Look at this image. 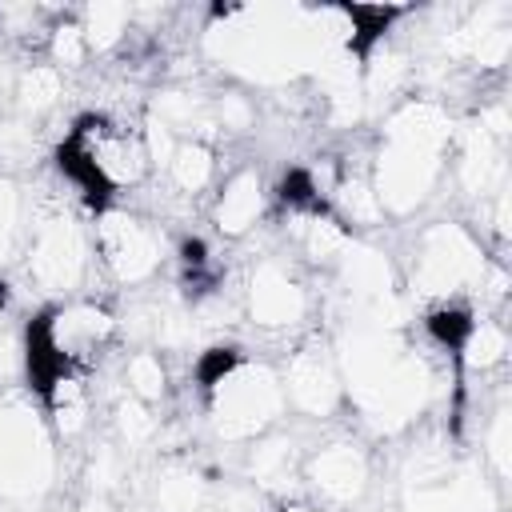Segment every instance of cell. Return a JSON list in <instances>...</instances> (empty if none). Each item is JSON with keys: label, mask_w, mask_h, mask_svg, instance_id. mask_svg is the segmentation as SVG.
Listing matches in <instances>:
<instances>
[{"label": "cell", "mask_w": 512, "mask_h": 512, "mask_svg": "<svg viewBox=\"0 0 512 512\" xmlns=\"http://www.w3.org/2000/svg\"><path fill=\"white\" fill-rule=\"evenodd\" d=\"M332 48H356L348 8L216 4L200 24V52L240 88H288Z\"/></svg>", "instance_id": "obj_1"}, {"label": "cell", "mask_w": 512, "mask_h": 512, "mask_svg": "<svg viewBox=\"0 0 512 512\" xmlns=\"http://www.w3.org/2000/svg\"><path fill=\"white\" fill-rule=\"evenodd\" d=\"M440 352L436 344H428ZM340 384H344V412L356 416L360 436H404L420 428V420L440 404L444 376H456L448 356L424 352L408 328H376L352 324L332 340Z\"/></svg>", "instance_id": "obj_2"}, {"label": "cell", "mask_w": 512, "mask_h": 512, "mask_svg": "<svg viewBox=\"0 0 512 512\" xmlns=\"http://www.w3.org/2000/svg\"><path fill=\"white\" fill-rule=\"evenodd\" d=\"M456 116L448 100L424 92H408L380 112L368 144V176L388 224H408L444 196Z\"/></svg>", "instance_id": "obj_3"}, {"label": "cell", "mask_w": 512, "mask_h": 512, "mask_svg": "<svg viewBox=\"0 0 512 512\" xmlns=\"http://www.w3.org/2000/svg\"><path fill=\"white\" fill-rule=\"evenodd\" d=\"M196 380H200V420L216 444L244 448L288 420L280 368L268 356L244 348H212L200 352Z\"/></svg>", "instance_id": "obj_4"}, {"label": "cell", "mask_w": 512, "mask_h": 512, "mask_svg": "<svg viewBox=\"0 0 512 512\" xmlns=\"http://www.w3.org/2000/svg\"><path fill=\"white\" fill-rule=\"evenodd\" d=\"M60 172L92 212L100 204H124V196L144 192L152 184V152L140 116H76L60 144Z\"/></svg>", "instance_id": "obj_5"}, {"label": "cell", "mask_w": 512, "mask_h": 512, "mask_svg": "<svg viewBox=\"0 0 512 512\" xmlns=\"http://www.w3.org/2000/svg\"><path fill=\"white\" fill-rule=\"evenodd\" d=\"M28 232L16 256V272L24 280V292H32L44 304H60L72 296H88L96 280V252H92V228L80 212L84 204L76 196H32Z\"/></svg>", "instance_id": "obj_6"}, {"label": "cell", "mask_w": 512, "mask_h": 512, "mask_svg": "<svg viewBox=\"0 0 512 512\" xmlns=\"http://www.w3.org/2000/svg\"><path fill=\"white\" fill-rule=\"evenodd\" d=\"M492 264L488 244L464 216H432L416 224L396 252L400 288L424 308L472 304L484 268Z\"/></svg>", "instance_id": "obj_7"}, {"label": "cell", "mask_w": 512, "mask_h": 512, "mask_svg": "<svg viewBox=\"0 0 512 512\" xmlns=\"http://www.w3.org/2000/svg\"><path fill=\"white\" fill-rule=\"evenodd\" d=\"M504 492L448 428H416L400 460L396 512H500Z\"/></svg>", "instance_id": "obj_8"}, {"label": "cell", "mask_w": 512, "mask_h": 512, "mask_svg": "<svg viewBox=\"0 0 512 512\" xmlns=\"http://www.w3.org/2000/svg\"><path fill=\"white\" fill-rule=\"evenodd\" d=\"M60 480V440L32 392L0 396V512H44Z\"/></svg>", "instance_id": "obj_9"}, {"label": "cell", "mask_w": 512, "mask_h": 512, "mask_svg": "<svg viewBox=\"0 0 512 512\" xmlns=\"http://www.w3.org/2000/svg\"><path fill=\"white\" fill-rule=\"evenodd\" d=\"M88 228H92L96 276L120 292L156 288V280L172 268L176 240H172L168 224L148 208L100 204L88 216Z\"/></svg>", "instance_id": "obj_10"}, {"label": "cell", "mask_w": 512, "mask_h": 512, "mask_svg": "<svg viewBox=\"0 0 512 512\" xmlns=\"http://www.w3.org/2000/svg\"><path fill=\"white\" fill-rule=\"evenodd\" d=\"M120 348V316L108 300L72 296L44 304L28 324V380L44 368H80L96 372Z\"/></svg>", "instance_id": "obj_11"}, {"label": "cell", "mask_w": 512, "mask_h": 512, "mask_svg": "<svg viewBox=\"0 0 512 512\" xmlns=\"http://www.w3.org/2000/svg\"><path fill=\"white\" fill-rule=\"evenodd\" d=\"M240 316L264 332V336H304L312 332V320L320 312V288L316 276H308L284 248L260 252L248 260L244 280L236 288Z\"/></svg>", "instance_id": "obj_12"}, {"label": "cell", "mask_w": 512, "mask_h": 512, "mask_svg": "<svg viewBox=\"0 0 512 512\" xmlns=\"http://www.w3.org/2000/svg\"><path fill=\"white\" fill-rule=\"evenodd\" d=\"M300 492L332 512H352L376 492V452L360 432H328L308 440L300 464Z\"/></svg>", "instance_id": "obj_13"}, {"label": "cell", "mask_w": 512, "mask_h": 512, "mask_svg": "<svg viewBox=\"0 0 512 512\" xmlns=\"http://www.w3.org/2000/svg\"><path fill=\"white\" fill-rule=\"evenodd\" d=\"M276 368H280V384H284L292 420L332 424L336 416H344V384H340V368H336V352H332L328 336L304 332V336L288 340Z\"/></svg>", "instance_id": "obj_14"}, {"label": "cell", "mask_w": 512, "mask_h": 512, "mask_svg": "<svg viewBox=\"0 0 512 512\" xmlns=\"http://www.w3.org/2000/svg\"><path fill=\"white\" fill-rule=\"evenodd\" d=\"M508 148H512V136L492 132V128L480 124L472 112L456 116L444 192H452V196L468 208V216H472L476 208H484L492 196H500V192L512 188V176H508Z\"/></svg>", "instance_id": "obj_15"}, {"label": "cell", "mask_w": 512, "mask_h": 512, "mask_svg": "<svg viewBox=\"0 0 512 512\" xmlns=\"http://www.w3.org/2000/svg\"><path fill=\"white\" fill-rule=\"evenodd\" d=\"M204 212H208V224H212L216 240L240 244V240L256 236L272 220V212H276V188H272V180H268V172L260 164L244 160V164L224 168V176L212 188Z\"/></svg>", "instance_id": "obj_16"}, {"label": "cell", "mask_w": 512, "mask_h": 512, "mask_svg": "<svg viewBox=\"0 0 512 512\" xmlns=\"http://www.w3.org/2000/svg\"><path fill=\"white\" fill-rule=\"evenodd\" d=\"M308 440L300 428H288V420L252 444L240 448V480H248L264 500H288L300 496V464H304Z\"/></svg>", "instance_id": "obj_17"}, {"label": "cell", "mask_w": 512, "mask_h": 512, "mask_svg": "<svg viewBox=\"0 0 512 512\" xmlns=\"http://www.w3.org/2000/svg\"><path fill=\"white\" fill-rule=\"evenodd\" d=\"M508 356H512V328H508V312H476L468 328L460 332L456 348H452V368L464 380H496L508 372Z\"/></svg>", "instance_id": "obj_18"}, {"label": "cell", "mask_w": 512, "mask_h": 512, "mask_svg": "<svg viewBox=\"0 0 512 512\" xmlns=\"http://www.w3.org/2000/svg\"><path fill=\"white\" fill-rule=\"evenodd\" d=\"M480 468L488 472V480L508 492V476H512V400L504 388V376L492 384V396L480 400L476 412V452Z\"/></svg>", "instance_id": "obj_19"}, {"label": "cell", "mask_w": 512, "mask_h": 512, "mask_svg": "<svg viewBox=\"0 0 512 512\" xmlns=\"http://www.w3.org/2000/svg\"><path fill=\"white\" fill-rule=\"evenodd\" d=\"M68 100V76L56 72L44 56H32L16 68L12 92H8V108L32 124H48Z\"/></svg>", "instance_id": "obj_20"}, {"label": "cell", "mask_w": 512, "mask_h": 512, "mask_svg": "<svg viewBox=\"0 0 512 512\" xmlns=\"http://www.w3.org/2000/svg\"><path fill=\"white\" fill-rule=\"evenodd\" d=\"M84 44L92 52V60H116L128 52V44L136 40V8L120 4V0H92L72 8Z\"/></svg>", "instance_id": "obj_21"}, {"label": "cell", "mask_w": 512, "mask_h": 512, "mask_svg": "<svg viewBox=\"0 0 512 512\" xmlns=\"http://www.w3.org/2000/svg\"><path fill=\"white\" fill-rule=\"evenodd\" d=\"M116 380H120L124 396H132L140 404H152V408L172 396V364L156 348H120Z\"/></svg>", "instance_id": "obj_22"}, {"label": "cell", "mask_w": 512, "mask_h": 512, "mask_svg": "<svg viewBox=\"0 0 512 512\" xmlns=\"http://www.w3.org/2000/svg\"><path fill=\"white\" fill-rule=\"evenodd\" d=\"M152 512H200L208 508V480L188 460H164L152 488H148Z\"/></svg>", "instance_id": "obj_23"}, {"label": "cell", "mask_w": 512, "mask_h": 512, "mask_svg": "<svg viewBox=\"0 0 512 512\" xmlns=\"http://www.w3.org/2000/svg\"><path fill=\"white\" fill-rule=\"evenodd\" d=\"M208 116H212V140H216V148L220 144H232V140H244V136H252L260 128V104L240 84L208 88Z\"/></svg>", "instance_id": "obj_24"}, {"label": "cell", "mask_w": 512, "mask_h": 512, "mask_svg": "<svg viewBox=\"0 0 512 512\" xmlns=\"http://www.w3.org/2000/svg\"><path fill=\"white\" fill-rule=\"evenodd\" d=\"M108 424H112V444L128 456L144 452V448H156L160 444V416L152 404H140L124 392H116L112 408H108Z\"/></svg>", "instance_id": "obj_25"}, {"label": "cell", "mask_w": 512, "mask_h": 512, "mask_svg": "<svg viewBox=\"0 0 512 512\" xmlns=\"http://www.w3.org/2000/svg\"><path fill=\"white\" fill-rule=\"evenodd\" d=\"M28 216H32V200L24 184L12 172H0V272L16 264L28 232Z\"/></svg>", "instance_id": "obj_26"}, {"label": "cell", "mask_w": 512, "mask_h": 512, "mask_svg": "<svg viewBox=\"0 0 512 512\" xmlns=\"http://www.w3.org/2000/svg\"><path fill=\"white\" fill-rule=\"evenodd\" d=\"M40 56H44L56 72H64L68 80L92 64V52H88V44H84V32H80L72 8H60V12H56V20H52V28H48V36H44Z\"/></svg>", "instance_id": "obj_27"}, {"label": "cell", "mask_w": 512, "mask_h": 512, "mask_svg": "<svg viewBox=\"0 0 512 512\" xmlns=\"http://www.w3.org/2000/svg\"><path fill=\"white\" fill-rule=\"evenodd\" d=\"M268 512H332V508H324L320 500H312V496H288V500H276Z\"/></svg>", "instance_id": "obj_28"}, {"label": "cell", "mask_w": 512, "mask_h": 512, "mask_svg": "<svg viewBox=\"0 0 512 512\" xmlns=\"http://www.w3.org/2000/svg\"><path fill=\"white\" fill-rule=\"evenodd\" d=\"M68 512H120L116 504H112V496H96V492H84Z\"/></svg>", "instance_id": "obj_29"}]
</instances>
